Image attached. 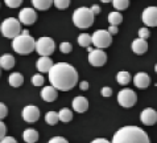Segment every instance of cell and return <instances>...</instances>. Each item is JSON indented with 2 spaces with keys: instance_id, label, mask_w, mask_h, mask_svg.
<instances>
[{
  "instance_id": "cell-1",
  "label": "cell",
  "mask_w": 157,
  "mask_h": 143,
  "mask_svg": "<svg viewBox=\"0 0 157 143\" xmlns=\"http://www.w3.org/2000/svg\"><path fill=\"white\" fill-rule=\"evenodd\" d=\"M48 73H49L50 85L61 92L71 90L78 82V72L67 62L53 64Z\"/></svg>"
},
{
  "instance_id": "cell-2",
  "label": "cell",
  "mask_w": 157,
  "mask_h": 143,
  "mask_svg": "<svg viewBox=\"0 0 157 143\" xmlns=\"http://www.w3.org/2000/svg\"><path fill=\"white\" fill-rule=\"evenodd\" d=\"M111 143H151L148 134L137 126H124L112 137Z\"/></svg>"
},
{
  "instance_id": "cell-3",
  "label": "cell",
  "mask_w": 157,
  "mask_h": 143,
  "mask_svg": "<svg viewBox=\"0 0 157 143\" xmlns=\"http://www.w3.org/2000/svg\"><path fill=\"white\" fill-rule=\"evenodd\" d=\"M36 40L30 36L28 31H23L19 36L12 38V48L19 54H29L34 50Z\"/></svg>"
},
{
  "instance_id": "cell-4",
  "label": "cell",
  "mask_w": 157,
  "mask_h": 143,
  "mask_svg": "<svg viewBox=\"0 0 157 143\" xmlns=\"http://www.w3.org/2000/svg\"><path fill=\"white\" fill-rule=\"evenodd\" d=\"M94 17H95V15L91 12L90 8L79 7V8H77L73 14V23L77 28L87 29L94 24Z\"/></svg>"
},
{
  "instance_id": "cell-5",
  "label": "cell",
  "mask_w": 157,
  "mask_h": 143,
  "mask_svg": "<svg viewBox=\"0 0 157 143\" xmlns=\"http://www.w3.org/2000/svg\"><path fill=\"white\" fill-rule=\"evenodd\" d=\"M2 34L7 38H15L21 33V23L15 17H8L0 25Z\"/></svg>"
},
{
  "instance_id": "cell-6",
  "label": "cell",
  "mask_w": 157,
  "mask_h": 143,
  "mask_svg": "<svg viewBox=\"0 0 157 143\" xmlns=\"http://www.w3.org/2000/svg\"><path fill=\"white\" fill-rule=\"evenodd\" d=\"M91 42L99 49H104V48H108L111 45L112 34H110V32L104 31V29H98L91 36Z\"/></svg>"
},
{
  "instance_id": "cell-7",
  "label": "cell",
  "mask_w": 157,
  "mask_h": 143,
  "mask_svg": "<svg viewBox=\"0 0 157 143\" xmlns=\"http://www.w3.org/2000/svg\"><path fill=\"white\" fill-rule=\"evenodd\" d=\"M56 49L54 40L50 37H40L36 41V46L34 50L37 52L40 56H50Z\"/></svg>"
},
{
  "instance_id": "cell-8",
  "label": "cell",
  "mask_w": 157,
  "mask_h": 143,
  "mask_svg": "<svg viewBox=\"0 0 157 143\" xmlns=\"http://www.w3.org/2000/svg\"><path fill=\"white\" fill-rule=\"evenodd\" d=\"M117 102L123 107H132L137 102V95L132 89H123L117 94Z\"/></svg>"
},
{
  "instance_id": "cell-9",
  "label": "cell",
  "mask_w": 157,
  "mask_h": 143,
  "mask_svg": "<svg viewBox=\"0 0 157 143\" xmlns=\"http://www.w3.org/2000/svg\"><path fill=\"white\" fill-rule=\"evenodd\" d=\"M89 62L93 65V66H103L104 64L107 62V54L104 53L103 49H93L91 52H89Z\"/></svg>"
},
{
  "instance_id": "cell-10",
  "label": "cell",
  "mask_w": 157,
  "mask_h": 143,
  "mask_svg": "<svg viewBox=\"0 0 157 143\" xmlns=\"http://www.w3.org/2000/svg\"><path fill=\"white\" fill-rule=\"evenodd\" d=\"M141 19L145 27H157V7H147L143 11Z\"/></svg>"
},
{
  "instance_id": "cell-11",
  "label": "cell",
  "mask_w": 157,
  "mask_h": 143,
  "mask_svg": "<svg viewBox=\"0 0 157 143\" xmlns=\"http://www.w3.org/2000/svg\"><path fill=\"white\" fill-rule=\"evenodd\" d=\"M37 20V14L33 8H23L19 14V21L24 25H32L36 23Z\"/></svg>"
},
{
  "instance_id": "cell-12",
  "label": "cell",
  "mask_w": 157,
  "mask_h": 143,
  "mask_svg": "<svg viewBox=\"0 0 157 143\" xmlns=\"http://www.w3.org/2000/svg\"><path fill=\"white\" fill-rule=\"evenodd\" d=\"M23 119L28 123H33L37 122L40 119V109L37 106L33 105H28L23 109Z\"/></svg>"
},
{
  "instance_id": "cell-13",
  "label": "cell",
  "mask_w": 157,
  "mask_h": 143,
  "mask_svg": "<svg viewBox=\"0 0 157 143\" xmlns=\"http://www.w3.org/2000/svg\"><path fill=\"white\" fill-rule=\"evenodd\" d=\"M140 121L145 125V126H153L157 122V111L152 107L144 109L140 114Z\"/></svg>"
},
{
  "instance_id": "cell-14",
  "label": "cell",
  "mask_w": 157,
  "mask_h": 143,
  "mask_svg": "<svg viewBox=\"0 0 157 143\" xmlns=\"http://www.w3.org/2000/svg\"><path fill=\"white\" fill-rule=\"evenodd\" d=\"M58 97V90L54 88V86H45L41 92V98L44 99L45 102H54Z\"/></svg>"
},
{
  "instance_id": "cell-15",
  "label": "cell",
  "mask_w": 157,
  "mask_h": 143,
  "mask_svg": "<svg viewBox=\"0 0 157 143\" xmlns=\"http://www.w3.org/2000/svg\"><path fill=\"white\" fill-rule=\"evenodd\" d=\"M133 84L139 89H147L148 86H149V84H151V77L148 76L147 73L140 72V73H137V74L135 76Z\"/></svg>"
},
{
  "instance_id": "cell-16",
  "label": "cell",
  "mask_w": 157,
  "mask_h": 143,
  "mask_svg": "<svg viewBox=\"0 0 157 143\" xmlns=\"http://www.w3.org/2000/svg\"><path fill=\"white\" fill-rule=\"evenodd\" d=\"M73 109L77 113H81V114L87 111V109H89V101H87V98L82 97V95L75 97L73 99Z\"/></svg>"
},
{
  "instance_id": "cell-17",
  "label": "cell",
  "mask_w": 157,
  "mask_h": 143,
  "mask_svg": "<svg viewBox=\"0 0 157 143\" xmlns=\"http://www.w3.org/2000/svg\"><path fill=\"white\" fill-rule=\"evenodd\" d=\"M53 66V61L49 56H41L36 62V68L40 70L41 73H48L50 70V68Z\"/></svg>"
},
{
  "instance_id": "cell-18",
  "label": "cell",
  "mask_w": 157,
  "mask_h": 143,
  "mask_svg": "<svg viewBox=\"0 0 157 143\" xmlns=\"http://www.w3.org/2000/svg\"><path fill=\"white\" fill-rule=\"evenodd\" d=\"M132 50H133V53H136V54H144L145 52L148 50V42L147 40H144V38H136V40H133L132 41Z\"/></svg>"
},
{
  "instance_id": "cell-19",
  "label": "cell",
  "mask_w": 157,
  "mask_h": 143,
  "mask_svg": "<svg viewBox=\"0 0 157 143\" xmlns=\"http://www.w3.org/2000/svg\"><path fill=\"white\" fill-rule=\"evenodd\" d=\"M15 66V57L10 53H6L0 57V68H3L4 70H11Z\"/></svg>"
},
{
  "instance_id": "cell-20",
  "label": "cell",
  "mask_w": 157,
  "mask_h": 143,
  "mask_svg": "<svg viewBox=\"0 0 157 143\" xmlns=\"http://www.w3.org/2000/svg\"><path fill=\"white\" fill-rule=\"evenodd\" d=\"M8 84H10L12 88H19V86H21L24 84V77L21 73L19 72H15L12 73V74L8 77Z\"/></svg>"
},
{
  "instance_id": "cell-21",
  "label": "cell",
  "mask_w": 157,
  "mask_h": 143,
  "mask_svg": "<svg viewBox=\"0 0 157 143\" xmlns=\"http://www.w3.org/2000/svg\"><path fill=\"white\" fill-rule=\"evenodd\" d=\"M23 139L27 143H36L38 141V133L34 129H27L23 133Z\"/></svg>"
},
{
  "instance_id": "cell-22",
  "label": "cell",
  "mask_w": 157,
  "mask_h": 143,
  "mask_svg": "<svg viewBox=\"0 0 157 143\" xmlns=\"http://www.w3.org/2000/svg\"><path fill=\"white\" fill-rule=\"evenodd\" d=\"M32 4L38 11H46L53 6V0H32Z\"/></svg>"
},
{
  "instance_id": "cell-23",
  "label": "cell",
  "mask_w": 157,
  "mask_h": 143,
  "mask_svg": "<svg viewBox=\"0 0 157 143\" xmlns=\"http://www.w3.org/2000/svg\"><path fill=\"white\" fill-rule=\"evenodd\" d=\"M121 21H123V16H121L119 11H114L108 14V23H110V25H116L117 27L119 24H121Z\"/></svg>"
},
{
  "instance_id": "cell-24",
  "label": "cell",
  "mask_w": 157,
  "mask_h": 143,
  "mask_svg": "<svg viewBox=\"0 0 157 143\" xmlns=\"http://www.w3.org/2000/svg\"><path fill=\"white\" fill-rule=\"evenodd\" d=\"M58 118L61 122H63V123H67V122H70V121L73 119V113L70 109H67V107H63V109H61L58 111Z\"/></svg>"
},
{
  "instance_id": "cell-25",
  "label": "cell",
  "mask_w": 157,
  "mask_h": 143,
  "mask_svg": "<svg viewBox=\"0 0 157 143\" xmlns=\"http://www.w3.org/2000/svg\"><path fill=\"white\" fill-rule=\"evenodd\" d=\"M116 81H117V84H120L121 86L128 85L131 82V74L128 72H125V70H121V72H119L116 74Z\"/></svg>"
},
{
  "instance_id": "cell-26",
  "label": "cell",
  "mask_w": 157,
  "mask_h": 143,
  "mask_svg": "<svg viewBox=\"0 0 157 143\" xmlns=\"http://www.w3.org/2000/svg\"><path fill=\"white\" fill-rule=\"evenodd\" d=\"M45 121H46L48 125H50V126H54V125H57L58 121H59L58 113H56V111H48L46 115H45Z\"/></svg>"
},
{
  "instance_id": "cell-27",
  "label": "cell",
  "mask_w": 157,
  "mask_h": 143,
  "mask_svg": "<svg viewBox=\"0 0 157 143\" xmlns=\"http://www.w3.org/2000/svg\"><path fill=\"white\" fill-rule=\"evenodd\" d=\"M111 3L115 10L117 11H124L129 6V0H111Z\"/></svg>"
},
{
  "instance_id": "cell-28",
  "label": "cell",
  "mask_w": 157,
  "mask_h": 143,
  "mask_svg": "<svg viewBox=\"0 0 157 143\" xmlns=\"http://www.w3.org/2000/svg\"><path fill=\"white\" fill-rule=\"evenodd\" d=\"M78 44H79V46H83V48L90 46V44H91V36L89 33L79 34V36H78Z\"/></svg>"
},
{
  "instance_id": "cell-29",
  "label": "cell",
  "mask_w": 157,
  "mask_h": 143,
  "mask_svg": "<svg viewBox=\"0 0 157 143\" xmlns=\"http://www.w3.org/2000/svg\"><path fill=\"white\" fill-rule=\"evenodd\" d=\"M53 4L58 10H66L70 6V0H53Z\"/></svg>"
},
{
  "instance_id": "cell-30",
  "label": "cell",
  "mask_w": 157,
  "mask_h": 143,
  "mask_svg": "<svg viewBox=\"0 0 157 143\" xmlns=\"http://www.w3.org/2000/svg\"><path fill=\"white\" fill-rule=\"evenodd\" d=\"M44 82H45V80H44V76L40 74V73H37V74H34L32 77V84L34 86H42Z\"/></svg>"
},
{
  "instance_id": "cell-31",
  "label": "cell",
  "mask_w": 157,
  "mask_h": 143,
  "mask_svg": "<svg viewBox=\"0 0 157 143\" xmlns=\"http://www.w3.org/2000/svg\"><path fill=\"white\" fill-rule=\"evenodd\" d=\"M59 50L62 52V53L67 54V53H70V52L73 50V46H71L70 42L65 41V42H61V45H59Z\"/></svg>"
},
{
  "instance_id": "cell-32",
  "label": "cell",
  "mask_w": 157,
  "mask_h": 143,
  "mask_svg": "<svg viewBox=\"0 0 157 143\" xmlns=\"http://www.w3.org/2000/svg\"><path fill=\"white\" fill-rule=\"evenodd\" d=\"M4 3L10 8H19L23 4V0H4Z\"/></svg>"
},
{
  "instance_id": "cell-33",
  "label": "cell",
  "mask_w": 157,
  "mask_h": 143,
  "mask_svg": "<svg viewBox=\"0 0 157 143\" xmlns=\"http://www.w3.org/2000/svg\"><path fill=\"white\" fill-rule=\"evenodd\" d=\"M149 29H148L147 27H143V28H140L139 29V37L140 38H144V40H147L148 37H149Z\"/></svg>"
},
{
  "instance_id": "cell-34",
  "label": "cell",
  "mask_w": 157,
  "mask_h": 143,
  "mask_svg": "<svg viewBox=\"0 0 157 143\" xmlns=\"http://www.w3.org/2000/svg\"><path fill=\"white\" fill-rule=\"evenodd\" d=\"M100 94L103 95V97H111L112 95V89L110 86H104V88L100 89Z\"/></svg>"
},
{
  "instance_id": "cell-35",
  "label": "cell",
  "mask_w": 157,
  "mask_h": 143,
  "mask_svg": "<svg viewBox=\"0 0 157 143\" xmlns=\"http://www.w3.org/2000/svg\"><path fill=\"white\" fill-rule=\"evenodd\" d=\"M7 114H8V109H7V106L4 105V103L0 102V121L6 118Z\"/></svg>"
},
{
  "instance_id": "cell-36",
  "label": "cell",
  "mask_w": 157,
  "mask_h": 143,
  "mask_svg": "<svg viewBox=\"0 0 157 143\" xmlns=\"http://www.w3.org/2000/svg\"><path fill=\"white\" fill-rule=\"evenodd\" d=\"M48 143H69V142L62 137H54V138H52Z\"/></svg>"
},
{
  "instance_id": "cell-37",
  "label": "cell",
  "mask_w": 157,
  "mask_h": 143,
  "mask_svg": "<svg viewBox=\"0 0 157 143\" xmlns=\"http://www.w3.org/2000/svg\"><path fill=\"white\" fill-rule=\"evenodd\" d=\"M6 134H7V127H6V125L0 121V139H3V138L6 137Z\"/></svg>"
},
{
  "instance_id": "cell-38",
  "label": "cell",
  "mask_w": 157,
  "mask_h": 143,
  "mask_svg": "<svg viewBox=\"0 0 157 143\" xmlns=\"http://www.w3.org/2000/svg\"><path fill=\"white\" fill-rule=\"evenodd\" d=\"M0 143H17V142H16V139L13 137H7L6 135L3 139H0Z\"/></svg>"
},
{
  "instance_id": "cell-39",
  "label": "cell",
  "mask_w": 157,
  "mask_h": 143,
  "mask_svg": "<svg viewBox=\"0 0 157 143\" xmlns=\"http://www.w3.org/2000/svg\"><path fill=\"white\" fill-rule=\"evenodd\" d=\"M90 10H91V12H93L94 15H99L100 14V7L98 6V4H94V6L91 7Z\"/></svg>"
},
{
  "instance_id": "cell-40",
  "label": "cell",
  "mask_w": 157,
  "mask_h": 143,
  "mask_svg": "<svg viewBox=\"0 0 157 143\" xmlns=\"http://www.w3.org/2000/svg\"><path fill=\"white\" fill-rule=\"evenodd\" d=\"M107 31L110 32V34H116L117 32H119V29H117L116 25H110V28H108Z\"/></svg>"
},
{
  "instance_id": "cell-41",
  "label": "cell",
  "mask_w": 157,
  "mask_h": 143,
  "mask_svg": "<svg viewBox=\"0 0 157 143\" xmlns=\"http://www.w3.org/2000/svg\"><path fill=\"white\" fill-rule=\"evenodd\" d=\"M89 82H87V81H82L81 82V84H79V89L81 90H87V89H89Z\"/></svg>"
},
{
  "instance_id": "cell-42",
  "label": "cell",
  "mask_w": 157,
  "mask_h": 143,
  "mask_svg": "<svg viewBox=\"0 0 157 143\" xmlns=\"http://www.w3.org/2000/svg\"><path fill=\"white\" fill-rule=\"evenodd\" d=\"M91 143H111V142H108L107 139H104V138H97V139H94Z\"/></svg>"
},
{
  "instance_id": "cell-43",
  "label": "cell",
  "mask_w": 157,
  "mask_h": 143,
  "mask_svg": "<svg viewBox=\"0 0 157 143\" xmlns=\"http://www.w3.org/2000/svg\"><path fill=\"white\" fill-rule=\"evenodd\" d=\"M100 2H102V3H104V4H106V3H111V0H100Z\"/></svg>"
},
{
  "instance_id": "cell-44",
  "label": "cell",
  "mask_w": 157,
  "mask_h": 143,
  "mask_svg": "<svg viewBox=\"0 0 157 143\" xmlns=\"http://www.w3.org/2000/svg\"><path fill=\"white\" fill-rule=\"evenodd\" d=\"M155 72H156V73H157V64H156V65H155Z\"/></svg>"
}]
</instances>
